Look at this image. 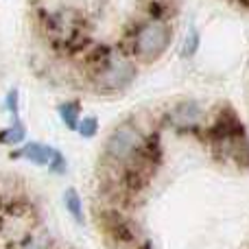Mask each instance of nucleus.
<instances>
[{
  "label": "nucleus",
  "mask_w": 249,
  "mask_h": 249,
  "mask_svg": "<svg viewBox=\"0 0 249 249\" xmlns=\"http://www.w3.org/2000/svg\"><path fill=\"white\" fill-rule=\"evenodd\" d=\"M57 114H59L61 123H64L70 131H74L79 121H81V105H79L77 101H64V103L57 105Z\"/></svg>",
  "instance_id": "nucleus-9"
},
{
  "label": "nucleus",
  "mask_w": 249,
  "mask_h": 249,
  "mask_svg": "<svg viewBox=\"0 0 249 249\" xmlns=\"http://www.w3.org/2000/svg\"><path fill=\"white\" fill-rule=\"evenodd\" d=\"M4 109L11 114V118H20V92L16 88H11L4 96Z\"/></svg>",
  "instance_id": "nucleus-14"
},
{
  "label": "nucleus",
  "mask_w": 249,
  "mask_h": 249,
  "mask_svg": "<svg viewBox=\"0 0 249 249\" xmlns=\"http://www.w3.org/2000/svg\"><path fill=\"white\" fill-rule=\"evenodd\" d=\"M48 168H51L53 175H64L66 168H68V160H66V155L61 153L59 149H55V146H53V153H51V162H48Z\"/></svg>",
  "instance_id": "nucleus-13"
},
{
  "label": "nucleus",
  "mask_w": 249,
  "mask_h": 249,
  "mask_svg": "<svg viewBox=\"0 0 249 249\" xmlns=\"http://www.w3.org/2000/svg\"><path fill=\"white\" fill-rule=\"evenodd\" d=\"M74 131H79L81 138H94L99 133V121H96V116H81V121H79Z\"/></svg>",
  "instance_id": "nucleus-12"
},
{
  "label": "nucleus",
  "mask_w": 249,
  "mask_h": 249,
  "mask_svg": "<svg viewBox=\"0 0 249 249\" xmlns=\"http://www.w3.org/2000/svg\"><path fill=\"white\" fill-rule=\"evenodd\" d=\"M146 138L142 136V131L136 127L131 121L121 123L116 129H112V133L107 136L103 144V160L112 162L114 166H123L127 164L133 155L138 153Z\"/></svg>",
  "instance_id": "nucleus-4"
},
{
  "label": "nucleus",
  "mask_w": 249,
  "mask_h": 249,
  "mask_svg": "<svg viewBox=\"0 0 249 249\" xmlns=\"http://www.w3.org/2000/svg\"><path fill=\"white\" fill-rule=\"evenodd\" d=\"M18 249H53V241L44 234H26L18 241Z\"/></svg>",
  "instance_id": "nucleus-11"
},
{
  "label": "nucleus",
  "mask_w": 249,
  "mask_h": 249,
  "mask_svg": "<svg viewBox=\"0 0 249 249\" xmlns=\"http://www.w3.org/2000/svg\"><path fill=\"white\" fill-rule=\"evenodd\" d=\"M136 79V64L121 51H101L92 61V81L103 94H118L127 90Z\"/></svg>",
  "instance_id": "nucleus-1"
},
{
  "label": "nucleus",
  "mask_w": 249,
  "mask_h": 249,
  "mask_svg": "<svg viewBox=\"0 0 249 249\" xmlns=\"http://www.w3.org/2000/svg\"><path fill=\"white\" fill-rule=\"evenodd\" d=\"M51 153H53V146L44 144V142H26L16 153H11V158H22L26 162L35 164V166H48Z\"/></svg>",
  "instance_id": "nucleus-7"
},
{
  "label": "nucleus",
  "mask_w": 249,
  "mask_h": 249,
  "mask_svg": "<svg viewBox=\"0 0 249 249\" xmlns=\"http://www.w3.org/2000/svg\"><path fill=\"white\" fill-rule=\"evenodd\" d=\"M201 116H203V109L197 101L193 99H186V101H179L175 107L171 109V121L181 129H193L201 123Z\"/></svg>",
  "instance_id": "nucleus-6"
},
{
  "label": "nucleus",
  "mask_w": 249,
  "mask_h": 249,
  "mask_svg": "<svg viewBox=\"0 0 249 249\" xmlns=\"http://www.w3.org/2000/svg\"><path fill=\"white\" fill-rule=\"evenodd\" d=\"M42 29L46 33V39L57 51H77L79 42L83 39L81 16L74 9H55L46 13L42 20Z\"/></svg>",
  "instance_id": "nucleus-2"
},
{
  "label": "nucleus",
  "mask_w": 249,
  "mask_h": 249,
  "mask_svg": "<svg viewBox=\"0 0 249 249\" xmlns=\"http://www.w3.org/2000/svg\"><path fill=\"white\" fill-rule=\"evenodd\" d=\"M64 206H66V210L70 212V216H72V219L77 221L79 225L86 223V212H83L81 195H79L74 188H66V193H64Z\"/></svg>",
  "instance_id": "nucleus-10"
},
{
  "label": "nucleus",
  "mask_w": 249,
  "mask_h": 249,
  "mask_svg": "<svg viewBox=\"0 0 249 249\" xmlns=\"http://www.w3.org/2000/svg\"><path fill=\"white\" fill-rule=\"evenodd\" d=\"M101 228L103 234L107 236V241L116 243V247H131L138 243V225L133 223L129 216L123 214V210L118 208H107L99 214Z\"/></svg>",
  "instance_id": "nucleus-5"
},
{
  "label": "nucleus",
  "mask_w": 249,
  "mask_h": 249,
  "mask_svg": "<svg viewBox=\"0 0 249 249\" xmlns=\"http://www.w3.org/2000/svg\"><path fill=\"white\" fill-rule=\"evenodd\" d=\"M24 138H26V124L20 118H13V123L9 127L0 129V144H4V146L22 144Z\"/></svg>",
  "instance_id": "nucleus-8"
},
{
  "label": "nucleus",
  "mask_w": 249,
  "mask_h": 249,
  "mask_svg": "<svg viewBox=\"0 0 249 249\" xmlns=\"http://www.w3.org/2000/svg\"><path fill=\"white\" fill-rule=\"evenodd\" d=\"M131 37V48H133V55L142 61H155L166 53L168 44H171L173 37V31L171 24L162 20H149L140 22L136 29L129 33Z\"/></svg>",
  "instance_id": "nucleus-3"
}]
</instances>
